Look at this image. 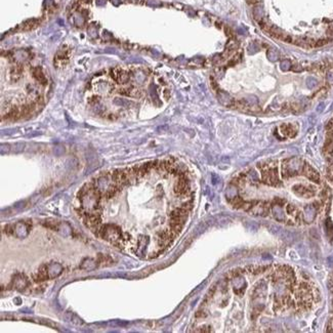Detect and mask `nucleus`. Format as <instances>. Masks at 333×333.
Returning a JSON list of instances; mask_svg holds the SVG:
<instances>
[{"label": "nucleus", "instance_id": "1", "mask_svg": "<svg viewBox=\"0 0 333 333\" xmlns=\"http://www.w3.org/2000/svg\"><path fill=\"white\" fill-rule=\"evenodd\" d=\"M302 174L308 179V181H313L315 183H318V185H321V176L318 173V171L315 169L313 166H311L308 163L304 162L303 165V169H302Z\"/></svg>", "mask_w": 333, "mask_h": 333}, {"label": "nucleus", "instance_id": "2", "mask_svg": "<svg viewBox=\"0 0 333 333\" xmlns=\"http://www.w3.org/2000/svg\"><path fill=\"white\" fill-rule=\"evenodd\" d=\"M280 130L285 137H294L297 133V129L292 124H282L280 126Z\"/></svg>", "mask_w": 333, "mask_h": 333}, {"label": "nucleus", "instance_id": "3", "mask_svg": "<svg viewBox=\"0 0 333 333\" xmlns=\"http://www.w3.org/2000/svg\"><path fill=\"white\" fill-rule=\"evenodd\" d=\"M271 203H272V206L273 207H280V208L286 206V204H287L286 199L281 198V197H275Z\"/></svg>", "mask_w": 333, "mask_h": 333}, {"label": "nucleus", "instance_id": "4", "mask_svg": "<svg viewBox=\"0 0 333 333\" xmlns=\"http://www.w3.org/2000/svg\"><path fill=\"white\" fill-rule=\"evenodd\" d=\"M270 33L272 36H274L275 38H278V39H282L284 36L283 31H282L280 28L276 27V26H273V27L270 28Z\"/></svg>", "mask_w": 333, "mask_h": 333}, {"label": "nucleus", "instance_id": "5", "mask_svg": "<svg viewBox=\"0 0 333 333\" xmlns=\"http://www.w3.org/2000/svg\"><path fill=\"white\" fill-rule=\"evenodd\" d=\"M268 58L271 62H276V61H278V59H279V52L276 49H274V48H271L268 51Z\"/></svg>", "mask_w": 333, "mask_h": 333}, {"label": "nucleus", "instance_id": "6", "mask_svg": "<svg viewBox=\"0 0 333 333\" xmlns=\"http://www.w3.org/2000/svg\"><path fill=\"white\" fill-rule=\"evenodd\" d=\"M318 85V80L315 79V78L313 77H308V79H306V86L308 87V88H313V87H316Z\"/></svg>", "mask_w": 333, "mask_h": 333}, {"label": "nucleus", "instance_id": "7", "mask_svg": "<svg viewBox=\"0 0 333 333\" xmlns=\"http://www.w3.org/2000/svg\"><path fill=\"white\" fill-rule=\"evenodd\" d=\"M280 68L282 71H289L291 69V63L289 61H283L280 64Z\"/></svg>", "mask_w": 333, "mask_h": 333}, {"label": "nucleus", "instance_id": "8", "mask_svg": "<svg viewBox=\"0 0 333 333\" xmlns=\"http://www.w3.org/2000/svg\"><path fill=\"white\" fill-rule=\"evenodd\" d=\"M328 42H329V39H327V38H321V39H319V40H317L316 42H315V47L324 46V45H326Z\"/></svg>", "mask_w": 333, "mask_h": 333}, {"label": "nucleus", "instance_id": "9", "mask_svg": "<svg viewBox=\"0 0 333 333\" xmlns=\"http://www.w3.org/2000/svg\"><path fill=\"white\" fill-rule=\"evenodd\" d=\"M282 40L285 41L287 43H291L292 42V37L290 36V35H287V34H284L283 38H282Z\"/></svg>", "mask_w": 333, "mask_h": 333}, {"label": "nucleus", "instance_id": "10", "mask_svg": "<svg viewBox=\"0 0 333 333\" xmlns=\"http://www.w3.org/2000/svg\"><path fill=\"white\" fill-rule=\"evenodd\" d=\"M327 79L330 81V82H332L333 81V71H328L327 73Z\"/></svg>", "mask_w": 333, "mask_h": 333}, {"label": "nucleus", "instance_id": "11", "mask_svg": "<svg viewBox=\"0 0 333 333\" xmlns=\"http://www.w3.org/2000/svg\"><path fill=\"white\" fill-rule=\"evenodd\" d=\"M323 109H324V104H321V105H320L319 107H318V109H317V110L319 111V112H321V111H323Z\"/></svg>", "mask_w": 333, "mask_h": 333}]
</instances>
